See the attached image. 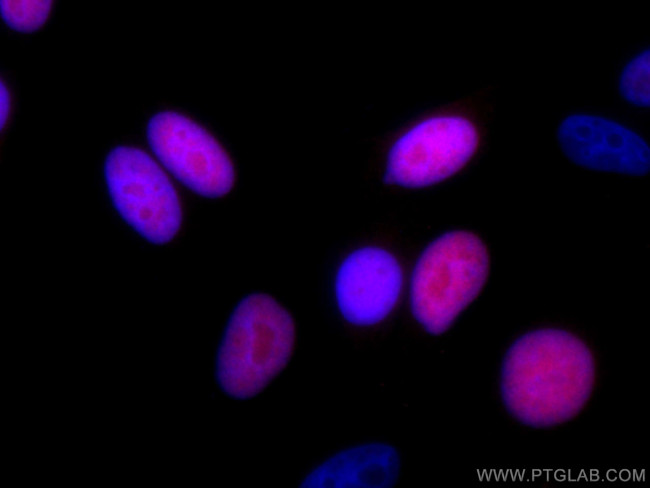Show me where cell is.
<instances>
[{
  "label": "cell",
  "mask_w": 650,
  "mask_h": 488,
  "mask_svg": "<svg viewBox=\"0 0 650 488\" xmlns=\"http://www.w3.org/2000/svg\"><path fill=\"white\" fill-rule=\"evenodd\" d=\"M595 359L576 335L540 328L519 337L507 351L501 393L520 422L547 427L576 416L590 399L596 382Z\"/></svg>",
  "instance_id": "6da1fadb"
},
{
  "label": "cell",
  "mask_w": 650,
  "mask_h": 488,
  "mask_svg": "<svg viewBox=\"0 0 650 488\" xmlns=\"http://www.w3.org/2000/svg\"><path fill=\"white\" fill-rule=\"evenodd\" d=\"M492 109V91L483 90L428 114L390 149L385 180L417 188L452 176L477 152Z\"/></svg>",
  "instance_id": "7a4b0ae2"
},
{
  "label": "cell",
  "mask_w": 650,
  "mask_h": 488,
  "mask_svg": "<svg viewBox=\"0 0 650 488\" xmlns=\"http://www.w3.org/2000/svg\"><path fill=\"white\" fill-rule=\"evenodd\" d=\"M288 311L272 296L254 292L233 309L215 362V377L229 397H255L284 369L295 344Z\"/></svg>",
  "instance_id": "3957f363"
},
{
  "label": "cell",
  "mask_w": 650,
  "mask_h": 488,
  "mask_svg": "<svg viewBox=\"0 0 650 488\" xmlns=\"http://www.w3.org/2000/svg\"><path fill=\"white\" fill-rule=\"evenodd\" d=\"M489 264L485 244L471 232H449L429 244L411 281V309L419 324L433 334L446 331L483 288Z\"/></svg>",
  "instance_id": "277c9868"
},
{
  "label": "cell",
  "mask_w": 650,
  "mask_h": 488,
  "mask_svg": "<svg viewBox=\"0 0 650 488\" xmlns=\"http://www.w3.org/2000/svg\"><path fill=\"white\" fill-rule=\"evenodd\" d=\"M104 180L120 217L147 241L169 243L182 225L179 196L160 166L143 150L117 146L104 162Z\"/></svg>",
  "instance_id": "5b68a950"
},
{
  "label": "cell",
  "mask_w": 650,
  "mask_h": 488,
  "mask_svg": "<svg viewBox=\"0 0 650 488\" xmlns=\"http://www.w3.org/2000/svg\"><path fill=\"white\" fill-rule=\"evenodd\" d=\"M147 140L162 164L194 192L217 198L233 187V164L216 139L186 116L162 111L151 117Z\"/></svg>",
  "instance_id": "8992f818"
},
{
  "label": "cell",
  "mask_w": 650,
  "mask_h": 488,
  "mask_svg": "<svg viewBox=\"0 0 650 488\" xmlns=\"http://www.w3.org/2000/svg\"><path fill=\"white\" fill-rule=\"evenodd\" d=\"M556 140L562 153L576 165L633 175L649 171L647 142L617 120L596 114H573L557 127Z\"/></svg>",
  "instance_id": "52a82bcc"
},
{
  "label": "cell",
  "mask_w": 650,
  "mask_h": 488,
  "mask_svg": "<svg viewBox=\"0 0 650 488\" xmlns=\"http://www.w3.org/2000/svg\"><path fill=\"white\" fill-rule=\"evenodd\" d=\"M401 287L402 272L397 260L383 248L362 247L349 254L338 268L337 306L349 323L374 325L393 310Z\"/></svg>",
  "instance_id": "ba28073f"
},
{
  "label": "cell",
  "mask_w": 650,
  "mask_h": 488,
  "mask_svg": "<svg viewBox=\"0 0 650 488\" xmlns=\"http://www.w3.org/2000/svg\"><path fill=\"white\" fill-rule=\"evenodd\" d=\"M400 472V457L393 446L366 443L331 456L315 467L301 486L385 488L397 483Z\"/></svg>",
  "instance_id": "9c48e42d"
},
{
  "label": "cell",
  "mask_w": 650,
  "mask_h": 488,
  "mask_svg": "<svg viewBox=\"0 0 650 488\" xmlns=\"http://www.w3.org/2000/svg\"><path fill=\"white\" fill-rule=\"evenodd\" d=\"M621 97L636 106H649V50L634 56L623 68L619 80Z\"/></svg>",
  "instance_id": "30bf717a"
},
{
  "label": "cell",
  "mask_w": 650,
  "mask_h": 488,
  "mask_svg": "<svg viewBox=\"0 0 650 488\" xmlns=\"http://www.w3.org/2000/svg\"><path fill=\"white\" fill-rule=\"evenodd\" d=\"M52 9L51 1H1V15L5 23L19 32L41 28Z\"/></svg>",
  "instance_id": "8fae6325"
},
{
  "label": "cell",
  "mask_w": 650,
  "mask_h": 488,
  "mask_svg": "<svg viewBox=\"0 0 650 488\" xmlns=\"http://www.w3.org/2000/svg\"><path fill=\"white\" fill-rule=\"evenodd\" d=\"M0 103H1V129L3 130L7 123L10 107H11L9 90L3 81L1 82Z\"/></svg>",
  "instance_id": "7c38bea8"
}]
</instances>
